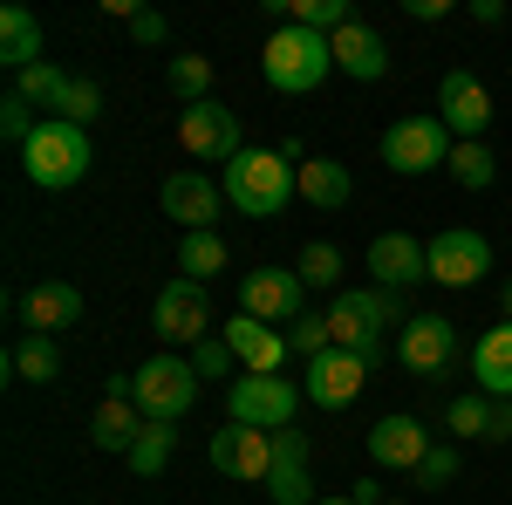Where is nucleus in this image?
I'll use <instances>...</instances> for the list:
<instances>
[{
	"instance_id": "f257e3e1",
	"label": "nucleus",
	"mask_w": 512,
	"mask_h": 505,
	"mask_svg": "<svg viewBox=\"0 0 512 505\" xmlns=\"http://www.w3.org/2000/svg\"><path fill=\"white\" fill-rule=\"evenodd\" d=\"M260 76H267V89H280V96H315L321 82L335 76V48H328V35H315V28L280 21L274 35H267V48H260Z\"/></svg>"
},
{
	"instance_id": "f03ea898",
	"label": "nucleus",
	"mask_w": 512,
	"mask_h": 505,
	"mask_svg": "<svg viewBox=\"0 0 512 505\" xmlns=\"http://www.w3.org/2000/svg\"><path fill=\"white\" fill-rule=\"evenodd\" d=\"M89 164H96L89 130H76V123H62V117H41V130L21 144V171H28V185H41V192H69V185H82Z\"/></svg>"
},
{
	"instance_id": "7ed1b4c3",
	"label": "nucleus",
	"mask_w": 512,
	"mask_h": 505,
	"mask_svg": "<svg viewBox=\"0 0 512 505\" xmlns=\"http://www.w3.org/2000/svg\"><path fill=\"white\" fill-rule=\"evenodd\" d=\"M219 185H226V205H239L246 219H280L287 198L301 192V185H294V164L280 151H239Z\"/></svg>"
},
{
	"instance_id": "20e7f679",
	"label": "nucleus",
	"mask_w": 512,
	"mask_h": 505,
	"mask_svg": "<svg viewBox=\"0 0 512 505\" xmlns=\"http://www.w3.org/2000/svg\"><path fill=\"white\" fill-rule=\"evenodd\" d=\"M458 151V137L444 130L437 117H396L383 130V164H390L396 178H424V171H444Z\"/></svg>"
},
{
	"instance_id": "39448f33",
	"label": "nucleus",
	"mask_w": 512,
	"mask_h": 505,
	"mask_svg": "<svg viewBox=\"0 0 512 505\" xmlns=\"http://www.w3.org/2000/svg\"><path fill=\"white\" fill-rule=\"evenodd\" d=\"M294 410H301V389L287 376H239L226 383V424H253V430H294Z\"/></svg>"
},
{
	"instance_id": "423d86ee",
	"label": "nucleus",
	"mask_w": 512,
	"mask_h": 505,
	"mask_svg": "<svg viewBox=\"0 0 512 505\" xmlns=\"http://www.w3.org/2000/svg\"><path fill=\"white\" fill-rule=\"evenodd\" d=\"M192 403H198V369L185 355H151V362L137 369V410H144L151 424H178Z\"/></svg>"
},
{
	"instance_id": "0eeeda50",
	"label": "nucleus",
	"mask_w": 512,
	"mask_h": 505,
	"mask_svg": "<svg viewBox=\"0 0 512 505\" xmlns=\"http://www.w3.org/2000/svg\"><path fill=\"white\" fill-rule=\"evenodd\" d=\"M396 362L410 369V376H451V362H458V321L451 314H410L403 328H396Z\"/></svg>"
},
{
	"instance_id": "6e6552de",
	"label": "nucleus",
	"mask_w": 512,
	"mask_h": 505,
	"mask_svg": "<svg viewBox=\"0 0 512 505\" xmlns=\"http://www.w3.org/2000/svg\"><path fill=\"white\" fill-rule=\"evenodd\" d=\"M151 321H158L164 342H192L198 349V342L219 328V321H212V287H198V280H185V273L164 280L158 301H151Z\"/></svg>"
},
{
	"instance_id": "1a4fd4ad",
	"label": "nucleus",
	"mask_w": 512,
	"mask_h": 505,
	"mask_svg": "<svg viewBox=\"0 0 512 505\" xmlns=\"http://www.w3.org/2000/svg\"><path fill=\"white\" fill-rule=\"evenodd\" d=\"M437 123L458 137V144H485V123H492V89L472 69H444L437 82Z\"/></svg>"
},
{
	"instance_id": "9d476101",
	"label": "nucleus",
	"mask_w": 512,
	"mask_h": 505,
	"mask_svg": "<svg viewBox=\"0 0 512 505\" xmlns=\"http://www.w3.org/2000/svg\"><path fill=\"white\" fill-rule=\"evenodd\" d=\"M424 253H431V280L437 287H478V280L492 273V246H485V233H472V226H444V233H431Z\"/></svg>"
},
{
	"instance_id": "9b49d317",
	"label": "nucleus",
	"mask_w": 512,
	"mask_h": 505,
	"mask_svg": "<svg viewBox=\"0 0 512 505\" xmlns=\"http://www.w3.org/2000/svg\"><path fill=\"white\" fill-rule=\"evenodd\" d=\"M239 314H253V321H294V314H308V287H301V273L294 267H253L239 280Z\"/></svg>"
},
{
	"instance_id": "f8f14e48",
	"label": "nucleus",
	"mask_w": 512,
	"mask_h": 505,
	"mask_svg": "<svg viewBox=\"0 0 512 505\" xmlns=\"http://www.w3.org/2000/svg\"><path fill=\"white\" fill-rule=\"evenodd\" d=\"M178 144L192 157H205V164H233L246 144H239V117L226 110V103H192V110H178Z\"/></svg>"
},
{
	"instance_id": "ddd939ff",
	"label": "nucleus",
	"mask_w": 512,
	"mask_h": 505,
	"mask_svg": "<svg viewBox=\"0 0 512 505\" xmlns=\"http://www.w3.org/2000/svg\"><path fill=\"white\" fill-rule=\"evenodd\" d=\"M158 205H164V219H178L185 233H212V219L226 205V185L205 178V171H171L158 185Z\"/></svg>"
},
{
	"instance_id": "4468645a",
	"label": "nucleus",
	"mask_w": 512,
	"mask_h": 505,
	"mask_svg": "<svg viewBox=\"0 0 512 505\" xmlns=\"http://www.w3.org/2000/svg\"><path fill=\"white\" fill-rule=\"evenodd\" d=\"M205 458L226 478H274V437L253 424H219L205 437Z\"/></svg>"
},
{
	"instance_id": "2eb2a0df",
	"label": "nucleus",
	"mask_w": 512,
	"mask_h": 505,
	"mask_svg": "<svg viewBox=\"0 0 512 505\" xmlns=\"http://www.w3.org/2000/svg\"><path fill=\"white\" fill-rule=\"evenodd\" d=\"M362 383H369V362L349 349H328L308 362V376H301V396L315 403V410H349L355 396H362Z\"/></svg>"
},
{
	"instance_id": "dca6fc26",
	"label": "nucleus",
	"mask_w": 512,
	"mask_h": 505,
	"mask_svg": "<svg viewBox=\"0 0 512 505\" xmlns=\"http://www.w3.org/2000/svg\"><path fill=\"white\" fill-rule=\"evenodd\" d=\"M369 273H376V287H417V280H431V253H424V239L410 233H376L369 239Z\"/></svg>"
},
{
	"instance_id": "f3484780",
	"label": "nucleus",
	"mask_w": 512,
	"mask_h": 505,
	"mask_svg": "<svg viewBox=\"0 0 512 505\" xmlns=\"http://www.w3.org/2000/svg\"><path fill=\"white\" fill-rule=\"evenodd\" d=\"M219 335L233 342L246 376H280V362H287V335H280V328L253 321V314H233V321H219Z\"/></svg>"
},
{
	"instance_id": "a211bd4d",
	"label": "nucleus",
	"mask_w": 512,
	"mask_h": 505,
	"mask_svg": "<svg viewBox=\"0 0 512 505\" xmlns=\"http://www.w3.org/2000/svg\"><path fill=\"white\" fill-rule=\"evenodd\" d=\"M424 451H431V437H424V424H417V417H403V410L369 424V465L417 471V465H424Z\"/></svg>"
},
{
	"instance_id": "6ab92c4d",
	"label": "nucleus",
	"mask_w": 512,
	"mask_h": 505,
	"mask_svg": "<svg viewBox=\"0 0 512 505\" xmlns=\"http://www.w3.org/2000/svg\"><path fill=\"white\" fill-rule=\"evenodd\" d=\"M328 48H335V69L355 82H383L390 76V48H383V35L376 28H362V21H349V28H335L328 35Z\"/></svg>"
},
{
	"instance_id": "aec40b11",
	"label": "nucleus",
	"mask_w": 512,
	"mask_h": 505,
	"mask_svg": "<svg viewBox=\"0 0 512 505\" xmlns=\"http://www.w3.org/2000/svg\"><path fill=\"white\" fill-rule=\"evenodd\" d=\"M21 321H28L35 335L76 328L82 321V287H69V280H41V287H28V294H21Z\"/></svg>"
},
{
	"instance_id": "412c9836",
	"label": "nucleus",
	"mask_w": 512,
	"mask_h": 505,
	"mask_svg": "<svg viewBox=\"0 0 512 505\" xmlns=\"http://www.w3.org/2000/svg\"><path fill=\"white\" fill-rule=\"evenodd\" d=\"M144 424H151V417L137 410V396H103V403H96V417H89V444L130 458V444L144 437Z\"/></svg>"
},
{
	"instance_id": "4be33fe9",
	"label": "nucleus",
	"mask_w": 512,
	"mask_h": 505,
	"mask_svg": "<svg viewBox=\"0 0 512 505\" xmlns=\"http://www.w3.org/2000/svg\"><path fill=\"white\" fill-rule=\"evenodd\" d=\"M472 383L485 389V396H499V403H512V321H499V328H485L472 349Z\"/></svg>"
},
{
	"instance_id": "5701e85b",
	"label": "nucleus",
	"mask_w": 512,
	"mask_h": 505,
	"mask_svg": "<svg viewBox=\"0 0 512 505\" xmlns=\"http://www.w3.org/2000/svg\"><path fill=\"white\" fill-rule=\"evenodd\" d=\"M0 62L21 76V69H35V62H48L41 55V21H35V7H0Z\"/></svg>"
},
{
	"instance_id": "b1692460",
	"label": "nucleus",
	"mask_w": 512,
	"mask_h": 505,
	"mask_svg": "<svg viewBox=\"0 0 512 505\" xmlns=\"http://www.w3.org/2000/svg\"><path fill=\"white\" fill-rule=\"evenodd\" d=\"M294 185H301V198H308V205H321V212H342V205L355 198L349 164H335V157H308V164L294 171Z\"/></svg>"
},
{
	"instance_id": "393cba45",
	"label": "nucleus",
	"mask_w": 512,
	"mask_h": 505,
	"mask_svg": "<svg viewBox=\"0 0 512 505\" xmlns=\"http://www.w3.org/2000/svg\"><path fill=\"white\" fill-rule=\"evenodd\" d=\"M328 335H335V349L362 355L376 342V314H369V294H335V308H328Z\"/></svg>"
},
{
	"instance_id": "a878e982",
	"label": "nucleus",
	"mask_w": 512,
	"mask_h": 505,
	"mask_svg": "<svg viewBox=\"0 0 512 505\" xmlns=\"http://www.w3.org/2000/svg\"><path fill=\"white\" fill-rule=\"evenodd\" d=\"M7 376H21V383H55L62 376V355H55V335H21L14 349H7Z\"/></svg>"
},
{
	"instance_id": "bb28decb",
	"label": "nucleus",
	"mask_w": 512,
	"mask_h": 505,
	"mask_svg": "<svg viewBox=\"0 0 512 505\" xmlns=\"http://www.w3.org/2000/svg\"><path fill=\"white\" fill-rule=\"evenodd\" d=\"M178 273L198 280V287H212V273H226V239L219 233H185L178 239Z\"/></svg>"
},
{
	"instance_id": "cd10ccee",
	"label": "nucleus",
	"mask_w": 512,
	"mask_h": 505,
	"mask_svg": "<svg viewBox=\"0 0 512 505\" xmlns=\"http://www.w3.org/2000/svg\"><path fill=\"white\" fill-rule=\"evenodd\" d=\"M171 451H178V424H144V437L130 444V458H123V465L137 471V478H158V471L171 465Z\"/></svg>"
},
{
	"instance_id": "c85d7f7f",
	"label": "nucleus",
	"mask_w": 512,
	"mask_h": 505,
	"mask_svg": "<svg viewBox=\"0 0 512 505\" xmlns=\"http://www.w3.org/2000/svg\"><path fill=\"white\" fill-rule=\"evenodd\" d=\"M164 82H171V96L192 110V103H205L212 96V55H178L171 69H164Z\"/></svg>"
},
{
	"instance_id": "c756f323",
	"label": "nucleus",
	"mask_w": 512,
	"mask_h": 505,
	"mask_svg": "<svg viewBox=\"0 0 512 505\" xmlns=\"http://www.w3.org/2000/svg\"><path fill=\"white\" fill-rule=\"evenodd\" d=\"M444 430H451V437H485V430H492V396H485V389L451 396V403H444Z\"/></svg>"
},
{
	"instance_id": "7c9ffc66",
	"label": "nucleus",
	"mask_w": 512,
	"mask_h": 505,
	"mask_svg": "<svg viewBox=\"0 0 512 505\" xmlns=\"http://www.w3.org/2000/svg\"><path fill=\"white\" fill-rule=\"evenodd\" d=\"M444 171H451V178H458V185H465V192H485V185H492V178H499V157L485 151V144H458V151H451V164H444Z\"/></svg>"
},
{
	"instance_id": "2f4dec72",
	"label": "nucleus",
	"mask_w": 512,
	"mask_h": 505,
	"mask_svg": "<svg viewBox=\"0 0 512 505\" xmlns=\"http://www.w3.org/2000/svg\"><path fill=\"white\" fill-rule=\"evenodd\" d=\"M335 349V335H328V314H294L287 321V355H301V362H315V355H328Z\"/></svg>"
},
{
	"instance_id": "473e14b6",
	"label": "nucleus",
	"mask_w": 512,
	"mask_h": 505,
	"mask_svg": "<svg viewBox=\"0 0 512 505\" xmlns=\"http://www.w3.org/2000/svg\"><path fill=\"white\" fill-rule=\"evenodd\" d=\"M287 21L294 28H315V35H335V28H349V0H287Z\"/></svg>"
},
{
	"instance_id": "72a5a7b5",
	"label": "nucleus",
	"mask_w": 512,
	"mask_h": 505,
	"mask_svg": "<svg viewBox=\"0 0 512 505\" xmlns=\"http://www.w3.org/2000/svg\"><path fill=\"white\" fill-rule=\"evenodd\" d=\"M55 117H62V123H76V130H89V123L103 117V89H96L89 76H69L62 103H55Z\"/></svg>"
},
{
	"instance_id": "f704fd0d",
	"label": "nucleus",
	"mask_w": 512,
	"mask_h": 505,
	"mask_svg": "<svg viewBox=\"0 0 512 505\" xmlns=\"http://www.w3.org/2000/svg\"><path fill=\"white\" fill-rule=\"evenodd\" d=\"M14 89H21L35 110H55V103H62V89H69V76H62L55 62H35V69H21V76H14Z\"/></svg>"
},
{
	"instance_id": "c9c22d12",
	"label": "nucleus",
	"mask_w": 512,
	"mask_h": 505,
	"mask_svg": "<svg viewBox=\"0 0 512 505\" xmlns=\"http://www.w3.org/2000/svg\"><path fill=\"white\" fill-rule=\"evenodd\" d=\"M294 273H301V287H335V280H342V253H335L328 239H308Z\"/></svg>"
},
{
	"instance_id": "e433bc0d",
	"label": "nucleus",
	"mask_w": 512,
	"mask_h": 505,
	"mask_svg": "<svg viewBox=\"0 0 512 505\" xmlns=\"http://www.w3.org/2000/svg\"><path fill=\"white\" fill-rule=\"evenodd\" d=\"M267 492H274V505H315V471L308 465H274Z\"/></svg>"
},
{
	"instance_id": "4c0bfd02",
	"label": "nucleus",
	"mask_w": 512,
	"mask_h": 505,
	"mask_svg": "<svg viewBox=\"0 0 512 505\" xmlns=\"http://www.w3.org/2000/svg\"><path fill=\"white\" fill-rule=\"evenodd\" d=\"M192 369H198V383H205V376H233L239 369L233 342H226V335H205V342L192 349ZM239 376H246V369H239Z\"/></svg>"
},
{
	"instance_id": "58836bf2",
	"label": "nucleus",
	"mask_w": 512,
	"mask_h": 505,
	"mask_svg": "<svg viewBox=\"0 0 512 505\" xmlns=\"http://www.w3.org/2000/svg\"><path fill=\"white\" fill-rule=\"evenodd\" d=\"M0 130H7V144H28V137L41 130V123H35V103H28L21 89H7V96H0Z\"/></svg>"
},
{
	"instance_id": "ea45409f",
	"label": "nucleus",
	"mask_w": 512,
	"mask_h": 505,
	"mask_svg": "<svg viewBox=\"0 0 512 505\" xmlns=\"http://www.w3.org/2000/svg\"><path fill=\"white\" fill-rule=\"evenodd\" d=\"M458 465H465V458H458V444H431V451H424V465H417V485L437 492V485H451V478H458Z\"/></svg>"
},
{
	"instance_id": "a19ab883",
	"label": "nucleus",
	"mask_w": 512,
	"mask_h": 505,
	"mask_svg": "<svg viewBox=\"0 0 512 505\" xmlns=\"http://www.w3.org/2000/svg\"><path fill=\"white\" fill-rule=\"evenodd\" d=\"M123 28H130V41H137V48H158V41L171 35V21H164L158 7H130V21H123Z\"/></svg>"
},
{
	"instance_id": "79ce46f5",
	"label": "nucleus",
	"mask_w": 512,
	"mask_h": 505,
	"mask_svg": "<svg viewBox=\"0 0 512 505\" xmlns=\"http://www.w3.org/2000/svg\"><path fill=\"white\" fill-rule=\"evenodd\" d=\"M362 294H369L376 328H403V321H410V308H403V294H396V287H362Z\"/></svg>"
},
{
	"instance_id": "37998d69",
	"label": "nucleus",
	"mask_w": 512,
	"mask_h": 505,
	"mask_svg": "<svg viewBox=\"0 0 512 505\" xmlns=\"http://www.w3.org/2000/svg\"><path fill=\"white\" fill-rule=\"evenodd\" d=\"M274 465H308V437L301 430H274Z\"/></svg>"
},
{
	"instance_id": "c03bdc74",
	"label": "nucleus",
	"mask_w": 512,
	"mask_h": 505,
	"mask_svg": "<svg viewBox=\"0 0 512 505\" xmlns=\"http://www.w3.org/2000/svg\"><path fill=\"white\" fill-rule=\"evenodd\" d=\"M485 444H512V403L492 396V430H485Z\"/></svg>"
},
{
	"instance_id": "a18cd8bd",
	"label": "nucleus",
	"mask_w": 512,
	"mask_h": 505,
	"mask_svg": "<svg viewBox=\"0 0 512 505\" xmlns=\"http://www.w3.org/2000/svg\"><path fill=\"white\" fill-rule=\"evenodd\" d=\"M403 14H410V21H444L451 0H403Z\"/></svg>"
},
{
	"instance_id": "49530a36",
	"label": "nucleus",
	"mask_w": 512,
	"mask_h": 505,
	"mask_svg": "<svg viewBox=\"0 0 512 505\" xmlns=\"http://www.w3.org/2000/svg\"><path fill=\"white\" fill-rule=\"evenodd\" d=\"M472 21H485V28H499V21H506V0H472Z\"/></svg>"
},
{
	"instance_id": "de8ad7c7",
	"label": "nucleus",
	"mask_w": 512,
	"mask_h": 505,
	"mask_svg": "<svg viewBox=\"0 0 512 505\" xmlns=\"http://www.w3.org/2000/svg\"><path fill=\"white\" fill-rule=\"evenodd\" d=\"M349 499H355V505H383V485H376V478H355Z\"/></svg>"
},
{
	"instance_id": "09e8293b",
	"label": "nucleus",
	"mask_w": 512,
	"mask_h": 505,
	"mask_svg": "<svg viewBox=\"0 0 512 505\" xmlns=\"http://www.w3.org/2000/svg\"><path fill=\"white\" fill-rule=\"evenodd\" d=\"M499 308H506V321H512V280H506V287H499Z\"/></svg>"
},
{
	"instance_id": "8fccbe9b",
	"label": "nucleus",
	"mask_w": 512,
	"mask_h": 505,
	"mask_svg": "<svg viewBox=\"0 0 512 505\" xmlns=\"http://www.w3.org/2000/svg\"><path fill=\"white\" fill-rule=\"evenodd\" d=\"M315 505H355V499H349V492H335V499H315Z\"/></svg>"
},
{
	"instance_id": "3c124183",
	"label": "nucleus",
	"mask_w": 512,
	"mask_h": 505,
	"mask_svg": "<svg viewBox=\"0 0 512 505\" xmlns=\"http://www.w3.org/2000/svg\"><path fill=\"white\" fill-rule=\"evenodd\" d=\"M383 505H410V499H383Z\"/></svg>"
}]
</instances>
